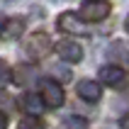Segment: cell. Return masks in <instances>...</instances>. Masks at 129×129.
<instances>
[{
	"label": "cell",
	"instance_id": "1",
	"mask_svg": "<svg viewBox=\"0 0 129 129\" xmlns=\"http://www.w3.org/2000/svg\"><path fill=\"white\" fill-rule=\"evenodd\" d=\"M51 49H54V42L46 32H34V34L24 37V42H22V51L29 61H39V58L49 56Z\"/></svg>",
	"mask_w": 129,
	"mask_h": 129
},
{
	"label": "cell",
	"instance_id": "2",
	"mask_svg": "<svg viewBox=\"0 0 129 129\" xmlns=\"http://www.w3.org/2000/svg\"><path fill=\"white\" fill-rule=\"evenodd\" d=\"M39 98L46 107H61L66 100L63 95V88L58 85L54 78H42L39 80Z\"/></svg>",
	"mask_w": 129,
	"mask_h": 129
},
{
	"label": "cell",
	"instance_id": "3",
	"mask_svg": "<svg viewBox=\"0 0 129 129\" xmlns=\"http://www.w3.org/2000/svg\"><path fill=\"white\" fill-rule=\"evenodd\" d=\"M110 10H112V5H110L107 0H85V3L80 5L78 17L85 22V24L88 22H102L110 15Z\"/></svg>",
	"mask_w": 129,
	"mask_h": 129
},
{
	"label": "cell",
	"instance_id": "4",
	"mask_svg": "<svg viewBox=\"0 0 129 129\" xmlns=\"http://www.w3.org/2000/svg\"><path fill=\"white\" fill-rule=\"evenodd\" d=\"M56 24H58L61 32H66V34H73V37H85L88 34V24L80 20L78 15H73V12H61L58 20H56Z\"/></svg>",
	"mask_w": 129,
	"mask_h": 129
},
{
	"label": "cell",
	"instance_id": "5",
	"mask_svg": "<svg viewBox=\"0 0 129 129\" xmlns=\"http://www.w3.org/2000/svg\"><path fill=\"white\" fill-rule=\"evenodd\" d=\"M56 54L63 58L66 63H80L83 61V46L73 39H63L56 44Z\"/></svg>",
	"mask_w": 129,
	"mask_h": 129
},
{
	"label": "cell",
	"instance_id": "6",
	"mask_svg": "<svg viewBox=\"0 0 129 129\" xmlns=\"http://www.w3.org/2000/svg\"><path fill=\"white\" fill-rule=\"evenodd\" d=\"M98 76H100V80L105 85H110V88H119L124 83V68H119V66H102Z\"/></svg>",
	"mask_w": 129,
	"mask_h": 129
},
{
	"label": "cell",
	"instance_id": "7",
	"mask_svg": "<svg viewBox=\"0 0 129 129\" xmlns=\"http://www.w3.org/2000/svg\"><path fill=\"white\" fill-rule=\"evenodd\" d=\"M76 93H78L83 100H88V102H98L100 95H102V88H100V83L85 78V80H80L78 85H76Z\"/></svg>",
	"mask_w": 129,
	"mask_h": 129
},
{
	"label": "cell",
	"instance_id": "8",
	"mask_svg": "<svg viewBox=\"0 0 129 129\" xmlns=\"http://www.w3.org/2000/svg\"><path fill=\"white\" fill-rule=\"evenodd\" d=\"M20 107L24 110V115H29V117H39L42 115V110H44V102H42V98L39 95H34V93H24L20 98Z\"/></svg>",
	"mask_w": 129,
	"mask_h": 129
},
{
	"label": "cell",
	"instance_id": "9",
	"mask_svg": "<svg viewBox=\"0 0 129 129\" xmlns=\"http://www.w3.org/2000/svg\"><path fill=\"white\" fill-rule=\"evenodd\" d=\"M22 32H24V20L22 17H10L0 27V37H5V39H20Z\"/></svg>",
	"mask_w": 129,
	"mask_h": 129
},
{
	"label": "cell",
	"instance_id": "10",
	"mask_svg": "<svg viewBox=\"0 0 129 129\" xmlns=\"http://www.w3.org/2000/svg\"><path fill=\"white\" fill-rule=\"evenodd\" d=\"M17 129H44V122L39 119V117H22L20 124H17Z\"/></svg>",
	"mask_w": 129,
	"mask_h": 129
},
{
	"label": "cell",
	"instance_id": "11",
	"mask_svg": "<svg viewBox=\"0 0 129 129\" xmlns=\"http://www.w3.org/2000/svg\"><path fill=\"white\" fill-rule=\"evenodd\" d=\"M10 76H12V71H10L7 61H3V58H0V88H5L7 83H10Z\"/></svg>",
	"mask_w": 129,
	"mask_h": 129
},
{
	"label": "cell",
	"instance_id": "12",
	"mask_svg": "<svg viewBox=\"0 0 129 129\" xmlns=\"http://www.w3.org/2000/svg\"><path fill=\"white\" fill-rule=\"evenodd\" d=\"M66 127L68 129H88V124L83 122V119H78V117H68V119H66Z\"/></svg>",
	"mask_w": 129,
	"mask_h": 129
},
{
	"label": "cell",
	"instance_id": "13",
	"mask_svg": "<svg viewBox=\"0 0 129 129\" xmlns=\"http://www.w3.org/2000/svg\"><path fill=\"white\" fill-rule=\"evenodd\" d=\"M0 129H7V117L0 112Z\"/></svg>",
	"mask_w": 129,
	"mask_h": 129
},
{
	"label": "cell",
	"instance_id": "14",
	"mask_svg": "<svg viewBox=\"0 0 129 129\" xmlns=\"http://www.w3.org/2000/svg\"><path fill=\"white\" fill-rule=\"evenodd\" d=\"M0 27H3V20H0Z\"/></svg>",
	"mask_w": 129,
	"mask_h": 129
}]
</instances>
